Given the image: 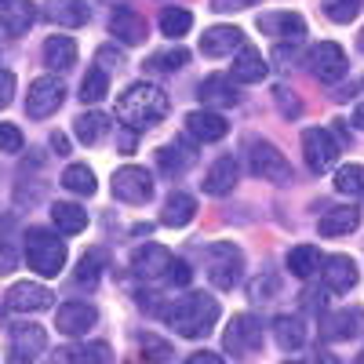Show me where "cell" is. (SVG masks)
I'll return each instance as SVG.
<instances>
[{
	"mask_svg": "<svg viewBox=\"0 0 364 364\" xmlns=\"http://www.w3.org/2000/svg\"><path fill=\"white\" fill-rule=\"evenodd\" d=\"M223 346H226V353H233V357H252V353H259V346H262V321L252 317V314H237V317L230 321V328H226V336H223Z\"/></svg>",
	"mask_w": 364,
	"mask_h": 364,
	"instance_id": "7",
	"label": "cell"
},
{
	"mask_svg": "<svg viewBox=\"0 0 364 364\" xmlns=\"http://www.w3.org/2000/svg\"><path fill=\"white\" fill-rule=\"evenodd\" d=\"M37 22V4L33 0H0V26L8 37L29 33V26Z\"/></svg>",
	"mask_w": 364,
	"mask_h": 364,
	"instance_id": "18",
	"label": "cell"
},
{
	"mask_svg": "<svg viewBox=\"0 0 364 364\" xmlns=\"http://www.w3.org/2000/svg\"><path fill=\"white\" fill-rule=\"evenodd\" d=\"M95 321H99V310L91 302H80V299H70L55 310V328L63 336H84L87 328H95Z\"/></svg>",
	"mask_w": 364,
	"mask_h": 364,
	"instance_id": "14",
	"label": "cell"
},
{
	"mask_svg": "<svg viewBox=\"0 0 364 364\" xmlns=\"http://www.w3.org/2000/svg\"><path fill=\"white\" fill-rule=\"evenodd\" d=\"M120 146H124V149H132V146H135V135H132V132H128V135H120Z\"/></svg>",
	"mask_w": 364,
	"mask_h": 364,
	"instance_id": "55",
	"label": "cell"
},
{
	"mask_svg": "<svg viewBox=\"0 0 364 364\" xmlns=\"http://www.w3.org/2000/svg\"><path fill=\"white\" fill-rule=\"evenodd\" d=\"M259 29L269 37H277V41H302L306 37V18L295 15V11H266L259 15Z\"/></svg>",
	"mask_w": 364,
	"mask_h": 364,
	"instance_id": "16",
	"label": "cell"
},
{
	"mask_svg": "<svg viewBox=\"0 0 364 364\" xmlns=\"http://www.w3.org/2000/svg\"><path fill=\"white\" fill-rule=\"evenodd\" d=\"M51 146L58 149V154H66V149H70V142H66V135H58V132L51 135Z\"/></svg>",
	"mask_w": 364,
	"mask_h": 364,
	"instance_id": "52",
	"label": "cell"
},
{
	"mask_svg": "<svg viewBox=\"0 0 364 364\" xmlns=\"http://www.w3.org/2000/svg\"><path fill=\"white\" fill-rule=\"evenodd\" d=\"M48 350V331L33 321H26V324H15L11 328V353L18 360H29V357H37Z\"/></svg>",
	"mask_w": 364,
	"mask_h": 364,
	"instance_id": "21",
	"label": "cell"
},
{
	"mask_svg": "<svg viewBox=\"0 0 364 364\" xmlns=\"http://www.w3.org/2000/svg\"><path fill=\"white\" fill-rule=\"evenodd\" d=\"M164 321H168V328H175V336L200 339L219 321V299H211L204 291H190V295L175 299L171 306L164 310Z\"/></svg>",
	"mask_w": 364,
	"mask_h": 364,
	"instance_id": "1",
	"label": "cell"
},
{
	"mask_svg": "<svg viewBox=\"0 0 364 364\" xmlns=\"http://www.w3.org/2000/svg\"><path fill=\"white\" fill-rule=\"evenodd\" d=\"M48 18L58 22V26L77 29V26H84L91 18V8L84 4V0H51V4H48Z\"/></svg>",
	"mask_w": 364,
	"mask_h": 364,
	"instance_id": "33",
	"label": "cell"
},
{
	"mask_svg": "<svg viewBox=\"0 0 364 364\" xmlns=\"http://www.w3.org/2000/svg\"><path fill=\"white\" fill-rule=\"evenodd\" d=\"M360 226V211L353 204H343V208H328L324 215L317 219V233L321 237H343L350 230Z\"/></svg>",
	"mask_w": 364,
	"mask_h": 364,
	"instance_id": "25",
	"label": "cell"
},
{
	"mask_svg": "<svg viewBox=\"0 0 364 364\" xmlns=\"http://www.w3.org/2000/svg\"><path fill=\"white\" fill-rule=\"evenodd\" d=\"M353 364H364V350H360V353H357V357H353Z\"/></svg>",
	"mask_w": 364,
	"mask_h": 364,
	"instance_id": "56",
	"label": "cell"
},
{
	"mask_svg": "<svg viewBox=\"0 0 364 364\" xmlns=\"http://www.w3.org/2000/svg\"><path fill=\"white\" fill-rule=\"evenodd\" d=\"M204 269H208V281L219 291H230L245 277V252L233 240H215V245L204 248Z\"/></svg>",
	"mask_w": 364,
	"mask_h": 364,
	"instance_id": "4",
	"label": "cell"
},
{
	"mask_svg": "<svg viewBox=\"0 0 364 364\" xmlns=\"http://www.w3.org/2000/svg\"><path fill=\"white\" fill-rule=\"evenodd\" d=\"M109 95V73H102L99 66H91L87 73H84V80H80V99H84V106H95V102H102Z\"/></svg>",
	"mask_w": 364,
	"mask_h": 364,
	"instance_id": "34",
	"label": "cell"
},
{
	"mask_svg": "<svg viewBox=\"0 0 364 364\" xmlns=\"http://www.w3.org/2000/svg\"><path fill=\"white\" fill-rule=\"evenodd\" d=\"M44 66L51 70H73L77 66V41L73 37H48L44 41Z\"/></svg>",
	"mask_w": 364,
	"mask_h": 364,
	"instance_id": "28",
	"label": "cell"
},
{
	"mask_svg": "<svg viewBox=\"0 0 364 364\" xmlns=\"http://www.w3.org/2000/svg\"><path fill=\"white\" fill-rule=\"evenodd\" d=\"M190 63V51L186 48H168V51H157V55H149V70H161V73H175Z\"/></svg>",
	"mask_w": 364,
	"mask_h": 364,
	"instance_id": "41",
	"label": "cell"
},
{
	"mask_svg": "<svg viewBox=\"0 0 364 364\" xmlns=\"http://www.w3.org/2000/svg\"><path fill=\"white\" fill-rule=\"evenodd\" d=\"M168 106L171 102H168V95H164L157 84L139 80V84L124 87V95L117 99V117L124 120L132 132H142V128L161 124V120L168 117Z\"/></svg>",
	"mask_w": 364,
	"mask_h": 364,
	"instance_id": "2",
	"label": "cell"
},
{
	"mask_svg": "<svg viewBox=\"0 0 364 364\" xmlns=\"http://www.w3.org/2000/svg\"><path fill=\"white\" fill-rule=\"evenodd\" d=\"M248 168H252V175L262 178V182H277V186L291 182V164H288V157H284L273 142H266V139H248Z\"/></svg>",
	"mask_w": 364,
	"mask_h": 364,
	"instance_id": "5",
	"label": "cell"
},
{
	"mask_svg": "<svg viewBox=\"0 0 364 364\" xmlns=\"http://www.w3.org/2000/svg\"><path fill=\"white\" fill-rule=\"evenodd\" d=\"M63 186L70 193H80V197H91L95 193V171H91L87 164H70L63 171Z\"/></svg>",
	"mask_w": 364,
	"mask_h": 364,
	"instance_id": "35",
	"label": "cell"
},
{
	"mask_svg": "<svg viewBox=\"0 0 364 364\" xmlns=\"http://www.w3.org/2000/svg\"><path fill=\"white\" fill-rule=\"evenodd\" d=\"M273 339H277V346L284 353H291V350H299L302 343H306V324H302V317L281 314L277 321H273Z\"/></svg>",
	"mask_w": 364,
	"mask_h": 364,
	"instance_id": "30",
	"label": "cell"
},
{
	"mask_svg": "<svg viewBox=\"0 0 364 364\" xmlns=\"http://www.w3.org/2000/svg\"><path fill=\"white\" fill-rule=\"evenodd\" d=\"M336 190L343 193V197H360L364 193V164H346V168H339V175H336Z\"/></svg>",
	"mask_w": 364,
	"mask_h": 364,
	"instance_id": "40",
	"label": "cell"
},
{
	"mask_svg": "<svg viewBox=\"0 0 364 364\" xmlns=\"http://www.w3.org/2000/svg\"><path fill=\"white\" fill-rule=\"evenodd\" d=\"M109 266V255H106V248H91L84 259H80V266H77V284H95L99 281V273Z\"/></svg>",
	"mask_w": 364,
	"mask_h": 364,
	"instance_id": "37",
	"label": "cell"
},
{
	"mask_svg": "<svg viewBox=\"0 0 364 364\" xmlns=\"http://www.w3.org/2000/svg\"><path fill=\"white\" fill-rule=\"evenodd\" d=\"M314 364H339V360L331 357V353H321V350H317V360H314Z\"/></svg>",
	"mask_w": 364,
	"mask_h": 364,
	"instance_id": "54",
	"label": "cell"
},
{
	"mask_svg": "<svg viewBox=\"0 0 364 364\" xmlns=\"http://www.w3.org/2000/svg\"><path fill=\"white\" fill-rule=\"evenodd\" d=\"M237 178H240V164H237V157H219L215 164L208 168V175H204L200 186H204L208 197H226V193H233Z\"/></svg>",
	"mask_w": 364,
	"mask_h": 364,
	"instance_id": "19",
	"label": "cell"
},
{
	"mask_svg": "<svg viewBox=\"0 0 364 364\" xmlns=\"http://www.w3.org/2000/svg\"><path fill=\"white\" fill-rule=\"evenodd\" d=\"M73 135H77L84 146H95V142H102V139L109 135V117H106V113H99V109H87V113H80V117L73 120Z\"/></svg>",
	"mask_w": 364,
	"mask_h": 364,
	"instance_id": "29",
	"label": "cell"
},
{
	"mask_svg": "<svg viewBox=\"0 0 364 364\" xmlns=\"http://www.w3.org/2000/svg\"><path fill=\"white\" fill-rule=\"evenodd\" d=\"M113 197L124 204H146L154 197V175L139 164H124L113 171Z\"/></svg>",
	"mask_w": 364,
	"mask_h": 364,
	"instance_id": "9",
	"label": "cell"
},
{
	"mask_svg": "<svg viewBox=\"0 0 364 364\" xmlns=\"http://www.w3.org/2000/svg\"><path fill=\"white\" fill-rule=\"evenodd\" d=\"M324 15L331 18V22H339V26H346V22H353L357 15H360V8H364V0H324Z\"/></svg>",
	"mask_w": 364,
	"mask_h": 364,
	"instance_id": "42",
	"label": "cell"
},
{
	"mask_svg": "<svg viewBox=\"0 0 364 364\" xmlns=\"http://www.w3.org/2000/svg\"><path fill=\"white\" fill-rule=\"evenodd\" d=\"M321 281H324V288H328V291H336V295L353 291V288H357V281H360L357 262H353L350 255H328V259L321 262Z\"/></svg>",
	"mask_w": 364,
	"mask_h": 364,
	"instance_id": "15",
	"label": "cell"
},
{
	"mask_svg": "<svg viewBox=\"0 0 364 364\" xmlns=\"http://www.w3.org/2000/svg\"><path fill=\"white\" fill-rule=\"evenodd\" d=\"M186 132H190L197 142H219V139H226L230 124H226V117L211 113V109H193V113L186 117Z\"/></svg>",
	"mask_w": 364,
	"mask_h": 364,
	"instance_id": "23",
	"label": "cell"
},
{
	"mask_svg": "<svg viewBox=\"0 0 364 364\" xmlns=\"http://www.w3.org/2000/svg\"><path fill=\"white\" fill-rule=\"evenodd\" d=\"M186 364H226V360L219 353H211V350H197V353L186 357Z\"/></svg>",
	"mask_w": 364,
	"mask_h": 364,
	"instance_id": "50",
	"label": "cell"
},
{
	"mask_svg": "<svg viewBox=\"0 0 364 364\" xmlns=\"http://www.w3.org/2000/svg\"><path fill=\"white\" fill-rule=\"evenodd\" d=\"M51 223H55V230H58V233L73 237V233L87 230V211H84L80 204H66V200H58V204H51Z\"/></svg>",
	"mask_w": 364,
	"mask_h": 364,
	"instance_id": "32",
	"label": "cell"
},
{
	"mask_svg": "<svg viewBox=\"0 0 364 364\" xmlns=\"http://www.w3.org/2000/svg\"><path fill=\"white\" fill-rule=\"evenodd\" d=\"M360 331H364V310L360 306H346L339 314L324 317V339H331V343H346V339L360 336Z\"/></svg>",
	"mask_w": 364,
	"mask_h": 364,
	"instance_id": "22",
	"label": "cell"
},
{
	"mask_svg": "<svg viewBox=\"0 0 364 364\" xmlns=\"http://www.w3.org/2000/svg\"><path fill=\"white\" fill-rule=\"evenodd\" d=\"M164 281H168V284H175V288H186V284L193 281V269H190V262L175 259V262L168 266V273H164Z\"/></svg>",
	"mask_w": 364,
	"mask_h": 364,
	"instance_id": "44",
	"label": "cell"
},
{
	"mask_svg": "<svg viewBox=\"0 0 364 364\" xmlns=\"http://www.w3.org/2000/svg\"><path fill=\"white\" fill-rule=\"evenodd\" d=\"M288 269H291V277H299V281H310L314 273L321 269V248H314V245H295L291 252H288Z\"/></svg>",
	"mask_w": 364,
	"mask_h": 364,
	"instance_id": "31",
	"label": "cell"
},
{
	"mask_svg": "<svg viewBox=\"0 0 364 364\" xmlns=\"http://www.w3.org/2000/svg\"><path fill=\"white\" fill-rule=\"evenodd\" d=\"M360 51H364V29H360Z\"/></svg>",
	"mask_w": 364,
	"mask_h": 364,
	"instance_id": "57",
	"label": "cell"
},
{
	"mask_svg": "<svg viewBox=\"0 0 364 364\" xmlns=\"http://www.w3.org/2000/svg\"><path fill=\"white\" fill-rule=\"evenodd\" d=\"M22 255L29 262V269L41 277H58L66 269V240H58V233L29 226L22 233Z\"/></svg>",
	"mask_w": 364,
	"mask_h": 364,
	"instance_id": "3",
	"label": "cell"
},
{
	"mask_svg": "<svg viewBox=\"0 0 364 364\" xmlns=\"http://www.w3.org/2000/svg\"><path fill=\"white\" fill-rule=\"evenodd\" d=\"M95 66H99L102 73L120 70V66H124V55H120L117 48H99V55H95Z\"/></svg>",
	"mask_w": 364,
	"mask_h": 364,
	"instance_id": "45",
	"label": "cell"
},
{
	"mask_svg": "<svg viewBox=\"0 0 364 364\" xmlns=\"http://www.w3.org/2000/svg\"><path fill=\"white\" fill-rule=\"evenodd\" d=\"M11 99H15V73L0 70V106H8Z\"/></svg>",
	"mask_w": 364,
	"mask_h": 364,
	"instance_id": "47",
	"label": "cell"
},
{
	"mask_svg": "<svg viewBox=\"0 0 364 364\" xmlns=\"http://www.w3.org/2000/svg\"><path fill=\"white\" fill-rule=\"evenodd\" d=\"M269 73V63L262 58V51L255 48H240L237 58H233V84H259L266 80Z\"/></svg>",
	"mask_w": 364,
	"mask_h": 364,
	"instance_id": "24",
	"label": "cell"
},
{
	"mask_svg": "<svg viewBox=\"0 0 364 364\" xmlns=\"http://www.w3.org/2000/svg\"><path fill=\"white\" fill-rule=\"evenodd\" d=\"M193 29V15L186 8H164L161 11V33L164 37H186Z\"/></svg>",
	"mask_w": 364,
	"mask_h": 364,
	"instance_id": "36",
	"label": "cell"
},
{
	"mask_svg": "<svg viewBox=\"0 0 364 364\" xmlns=\"http://www.w3.org/2000/svg\"><path fill=\"white\" fill-rule=\"evenodd\" d=\"M277 102H281V113H284V117H299V113H302V102H299V99H288L284 87H277Z\"/></svg>",
	"mask_w": 364,
	"mask_h": 364,
	"instance_id": "48",
	"label": "cell"
},
{
	"mask_svg": "<svg viewBox=\"0 0 364 364\" xmlns=\"http://www.w3.org/2000/svg\"><path fill=\"white\" fill-rule=\"evenodd\" d=\"M248 291H252V299H273L277 295V277H255Z\"/></svg>",
	"mask_w": 364,
	"mask_h": 364,
	"instance_id": "46",
	"label": "cell"
},
{
	"mask_svg": "<svg viewBox=\"0 0 364 364\" xmlns=\"http://www.w3.org/2000/svg\"><path fill=\"white\" fill-rule=\"evenodd\" d=\"M4 299H8V310L15 314H41V310H51V302H55L51 288H44L41 281H18L8 288Z\"/></svg>",
	"mask_w": 364,
	"mask_h": 364,
	"instance_id": "11",
	"label": "cell"
},
{
	"mask_svg": "<svg viewBox=\"0 0 364 364\" xmlns=\"http://www.w3.org/2000/svg\"><path fill=\"white\" fill-rule=\"evenodd\" d=\"M197 215V200L190 193H182L175 190L168 200H164V211H161V226H171V230H182V226H190Z\"/></svg>",
	"mask_w": 364,
	"mask_h": 364,
	"instance_id": "26",
	"label": "cell"
},
{
	"mask_svg": "<svg viewBox=\"0 0 364 364\" xmlns=\"http://www.w3.org/2000/svg\"><path fill=\"white\" fill-rule=\"evenodd\" d=\"M66 357L77 364H109L113 350H109V343H80V346H70Z\"/></svg>",
	"mask_w": 364,
	"mask_h": 364,
	"instance_id": "38",
	"label": "cell"
},
{
	"mask_svg": "<svg viewBox=\"0 0 364 364\" xmlns=\"http://www.w3.org/2000/svg\"><path fill=\"white\" fill-rule=\"evenodd\" d=\"M66 102V84L58 77H37L29 84V95H26V113L33 120H48L51 113H58V106Z\"/></svg>",
	"mask_w": 364,
	"mask_h": 364,
	"instance_id": "8",
	"label": "cell"
},
{
	"mask_svg": "<svg viewBox=\"0 0 364 364\" xmlns=\"http://www.w3.org/2000/svg\"><path fill=\"white\" fill-rule=\"evenodd\" d=\"M197 95H200L204 106H237V99H240L233 77H208V80H200Z\"/></svg>",
	"mask_w": 364,
	"mask_h": 364,
	"instance_id": "27",
	"label": "cell"
},
{
	"mask_svg": "<svg viewBox=\"0 0 364 364\" xmlns=\"http://www.w3.org/2000/svg\"><path fill=\"white\" fill-rule=\"evenodd\" d=\"M353 124H357V128H364V102L353 109Z\"/></svg>",
	"mask_w": 364,
	"mask_h": 364,
	"instance_id": "53",
	"label": "cell"
},
{
	"mask_svg": "<svg viewBox=\"0 0 364 364\" xmlns=\"http://www.w3.org/2000/svg\"><path fill=\"white\" fill-rule=\"evenodd\" d=\"M248 4H252V0H211V8H215V11H240Z\"/></svg>",
	"mask_w": 364,
	"mask_h": 364,
	"instance_id": "51",
	"label": "cell"
},
{
	"mask_svg": "<svg viewBox=\"0 0 364 364\" xmlns=\"http://www.w3.org/2000/svg\"><path fill=\"white\" fill-rule=\"evenodd\" d=\"M142 350H146V353H157L154 360H164V357L171 353V350H168V346H164L161 339H154V336H146V339H142Z\"/></svg>",
	"mask_w": 364,
	"mask_h": 364,
	"instance_id": "49",
	"label": "cell"
},
{
	"mask_svg": "<svg viewBox=\"0 0 364 364\" xmlns=\"http://www.w3.org/2000/svg\"><path fill=\"white\" fill-rule=\"evenodd\" d=\"M171 262H175V255L164 245H139L132 252V269H135V277H142V281H164V273H168Z\"/></svg>",
	"mask_w": 364,
	"mask_h": 364,
	"instance_id": "12",
	"label": "cell"
},
{
	"mask_svg": "<svg viewBox=\"0 0 364 364\" xmlns=\"http://www.w3.org/2000/svg\"><path fill=\"white\" fill-rule=\"evenodd\" d=\"M109 33H113L120 44L135 48V44H146V37H149V26H146V18H142L135 8H128V4H117V8H113V15H109Z\"/></svg>",
	"mask_w": 364,
	"mask_h": 364,
	"instance_id": "13",
	"label": "cell"
},
{
	"mask_svg": "<svg viewBox=\"0 0 364 364\" xmlns=\"http://www.w3.org/2000/svg\"><path fill=\"white\" fill-rule=\"evenodd\" d=\"M22 146H26V139H22L18 124H0V154H22Z\"/></svg>",
	"mask_w": 364,
	"mask_h": 364,
	"instance_id": "43",
	"label": "cell"
},
{
	"mask_svg": "<svg viewBox=\"0 0 364 364\" xmlns=\"http://www.w3.org/2000/svg\"><path fill=\"white\" fill-rule=\"evenodd\" d=\"M240 48H245V33L237 26H211L200 37V55H208V58H223V55H233Z\"/></svg>",
	"mask_w": 364,
	"mask_h": 364,
	"instance_id": "17",
	"label": "cell"
},
{
	"mask_svg": "<svg viewBox=\"0 0 364 364\" xmlns=\"http://www.w3.org/2000/svg\"><path fill=\"white\" fill-rule=\"evenodd\" d=\"M306 66H310V73H314L321 84H336V80L346 77V51H343L339 44H331V41H321V44L310 48Z\"/></svg>",
	"mask_w": 364,
	"mask_h": 364,
	"instance_id": "10",
	"label": "cell"
},
{
	"mask_svg": "<svg viewBox=\"0 0 364 364\" xmlns=\"http://www.w3.org/2000/svg\"><path fill=\"white\" fill-rule=\"evenodd\" d=\"M197 154H193V146L186 139H178V142H168L157 149V168L168 175V178H178V175H186L193 168Z\"/></svg>",
	"mask_w": 364,
	"mask_h": 364,
	"instance_id": "20",
	"label": "cell"
},
{
	"mask_svg": "<svg viewBox=\"0 0 364 364\" xmlns=\"http://www.w3.org/2000/svg\"><path fill=\"white\" fill-rule=\"evenodd\" d=\"M51 364H55V360H51Z\"/></svg>",
	"mask_w": 364,
	"mask_h": 364,
	"instance_id": "59",
	"label": "cell"
},
{
	"mask_svg": "<svg viewBox=\"0 0 364 364\" xmlns=\"http://www.w3.org/2000/svg\"><path fill=\"white\" fill-rule=\"evenodd\" d=\"M302 161H306V168L314 175L331 171V168H336V161H339L336 135H331L328 128H306V132H302Z\"/></svg>",
	"mask_w": 364,
	"mask_h": 364,
	"instance_id": "6",
	"label": "cell"
},
{
	"mask_svg": "<svg viewBox=\"0 0 364 364\" xmlns=\"http://www.w3.org/2000/svg\"><path fill=\"white\" fill-rule=\"evenodd\" d=\"M284 364H302V360H284Z\"/></svg>",
	"mask_w": 364,
	"mask_h": 364,
	"instance_id": "58",
	"label": "cell"
},
{
	"mask_svg": "<svg viewBox=\"0 0 364 364\" xmlns=\"http://www.w3.org/2000/svg\"><path fill=\"white\" fill-rule=\"evenodd\" d=\"M11 230H15V215H4L0 219V273H11L15 262H18V248L11 240Z\"/></svg>",
	"mask_w": 364,
	"mask_h": 364,
	"instance_id": "39",
	"label": "cell"
}]
</instances>
